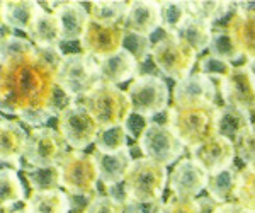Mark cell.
I'll list each match as a JSON object with an SVG mask.
<instances>
[{
	"label": "cell",
	"mask_w": 255,
	"mask_h": 213,
	"mask_svg": "<svg viewBox=\"0 0 255 213\" xmlns=\"http://www.w3.org/2000/svg\"><path fill=\"white\" fill-rule=\"evenodd\" d=\"M65 55L55 50H32L27 55L0 61V108L7 114L19 116L29 109L56 108L58 67Z\"/></svg>",
	"instance_id": "cell-1"
},
{
	"label": "cell",
	"mask_w": 255,
	"mask_h": 213,
	"mask_svg": "<svg viewBox=\"0 0 255 213\" xmlns=\"http://www.w3.org/2000/svg\"><path fill=\"white\" fill-rule=\"evenodd\" d=\"M220 106L216 102H194L167 109V125L175 132L186 149L201 145L216 135V120Z\"/></svg>",
	"instance_id": "cell-2"
},
{
	"label": "cell",
	"mask_w": 255,
	"mask_h": 213,
	"mask_svg": "<svg viewBox=\"0 0 255 213\" xmlns=\"http://www.w3.org/2000/svg\"><path fill=\"white\" fill-rule=\"evenodd\" d=\"M82 104L89 109L101 130H111L125 126L133 114V106L125 91L113 84L101 82L94 91L82 99Z\"/></svg>",
	"instance_id": "cell-3"
},
{
	"label": "cell",
	"mask_w": 255,
	"mask_h": 213,
	"mask_svg": "<svg viewBox=\"0 0 255 213\" xmlns=\"http://www.w3.org/2000/svg\"><path fill=\"white\" fill-rule=\"evenodd\" d=\"M56 82L72 102L84 99L102 82L99 60L87 53H68L58 67Z\"/></svg>",
	"instance_id": "cell-4"
},
{
	"label": "cell",
	"mask_w": 255,
	"mask_h": 213,
	"mask_svg": "<svg viewBox=\"0 0 255 213\" xmlns=\"http://www.w3.org/2000/svg\"><path fill=\"white\" fill-rule=\"evenodd\" d=\"M60 184L68 195L75 198H94L97 196L99 167L94 154L82 150H70L58 164Z\"/></svg>",
	"instance_id": "cell-5"
},
{
	"label": "cell",
	"mask_w": 255,
	"mask_h": 213,
	"mask_svg": "<svg viewBox=\"0 0 255 213\" xmlns=\"http://www.w3.org/2000/svg\"><path fill=\"white\" fill-rule=\"evenodd\" d=\"M126 198L151 203L162 200L168 184V171L162 164L146 157L134 159L125 179Z\"/></svg>",
	"instance_id": "cell-6"
},
{
	"label": "cell",
	"mask_w": 255,
	"mask_h": 213,
	"mask_svg": "<svg viewBox=\"0 0 255 213\" xmlns=\"http://www.w3.org/2000/svg\"><path fill=\"white\" fill-rule=\"evenodd\" d=\"M150 56L158 72L175 82L187 79L197 63V53L174 34H165L153 43Z\"/></svg>",
	"instance_id": "cell-7"
},
{
	"label": "cell",
	"mask_w": 255,
	"mask_h": 213,
	"mask_svg": "<svg viewBox=\"0 0 255 213\" xmlns=\"http://www.w3.org/2000/svg\"><path fill=\"white\" fill-rule=\"evenodd\" d=\"M126 94L133 106V114L146 120L158 116L170 108V89L165 80L153 73L138 75L133 82H129Z\"/></svg>",
	"instance_id": "cell-8"
},
{
	"label": "cell",
	"mask_w": 255,
	"mask_h": 213,
	"mask_svg": "<svg viewBox=\"0 0 255 213\" xmlns=\"http://www.w3.org/2000/svg\"><path fill=\"white\" fill-rule=\"evenodd\" d=\"M58 132L72 150H82L84 152L89 145L96 143L101 126L89 113L84 104L72 102L63 108L58 114Z\"/></svg>",
	"instance_id": "cell-9"
},
{
	"label": "cell",
	"mask_w": 255,
	"mask_h": 213,
	"mask_svg": "<svg viewBox=\"0 0 255 213\" xmlns=\"http://www.w3.org/2000/svg\"><path fill=\"white\" fill-rule=\"evenodd\" d=\"M138 147L143 157L162 164L165 167L179 161L186 149V145L180 142V138L167 123L157 121L148 123L146 130L138 140Z\"/></svg>",
	"instance_id": "cell-10"
},
{
	"label": "cell",
	"mask_w": 255,
	"mask_h": 213,
	"mask_svg": "<svg viewBox=\"0 0 255 213\" xmlns=\"http://www.w3.org/2000/svg\"><path fill=\"white\" fill-rule=\"evenodd\" d=\"M68 143L61 137V133L55 128L41 126L32 128L27 137V145L24 150V161L36 169L58 166L65 157Z\"/></svg>",
	"instance_id": "cell-11"
},
{
	"label": "cell",
	"mask_w": 255,
	"mask_h": 213,
	"mask_svg": "<svg viewBox=\"0 0 255 213\" xmlns=\"http://www.w3.org/2000/svg\"><path fill=\"white\" fill-rule=\"evenodd\" d=\"M220 96L225 106L242 109V111H255V73L249 65H237L233 70L218 82Z\"/></svg>",
	"instance_id": "cell-12"
},
{
	"label": "cell",
	"mask_w": 255,
	"mask_h": 213,
	"mask_svg": "<svg viewBox=\"0 0 255 213\" xmlns=\"http://www.w3.org/2000/svg\"><path fill=\"white\" fill-rule=\"evenodd\" d=\"M126 29L123 24H97L90 20L84 38L80 39L82 53L94 56L96 60H104L108 56L123 50Z\"/></svg>",
	"instance_id": "cell-13"
},
{
	"label": "cell",
	"mask_w": 255,
	"mask_h": 213,
	"mask_svg": "<svg viewBox=\"0 0 255 213\" xmlns=\"http://www.w3.org/2000/svg\"><path fill=\"white\" fill-rule=\"evenodd\" d=\"M209 174L191 157H184L174 166L168 176V188L174 198L196 200L206 190Z\"/></svg>",
	"instance_id": "cell-14"
},
{
	"label": "cell",
	"mask_w": 255,
	"mask_h": 213,
	"mask_svg": "<svg viewBox=\"0 0 255 213\" xmlns=\"http://www.w3.org/2000/svg\"><path fill=\"white\" fill-rule=\"evenodd\" d=\"M189 154L192 161L199 164L209 176L232 167L237 159L235 143L221 135H213L201 145L189 149Z\"/></svg>",
	"instance_id": "cell-15"
},
{
	"label": "cell",
	"mask_w": 255,
	"mask_h": 213,
	"mask_svg": "<svg viewBox=\"0 0 255 213\" xmlns=\"http://www.w3.org/2000/svg\"><path fill=\"white\" fill-rule=\"evenodd\" d=\"M218 84L201 72L191 73L187 79L175 82L172 89V104L184 106L194 102H216Z\"/></svg>",
	"instance_id": "cell-16"
},
{
	"label": "cell",
	"mask_w": 255,
	"mask_h": 213,
	"mask_svg": "<svg viewBox=\"0 0 255 213\" xmlns=\"http://www.w3.org/2000/svg\"><path fill=\"white\" fill-rule=\"evenodd\" d=\"M126 31L150 38L157 29H162V5L153 0H133L123 20Z\"/></svg>",
	"instance_id": "cell-17"
},
{
	"label": "cell",
	"mask_w": 255,
	"mask_h": 213,
	"mask_svg": "<svg viewBox=\"0 0 255 213\" xmlns=\"http://www.w3.org/2000/svg\"><path fill=\"white\" fill-rule=\"evenodd\" d=\"M27 137L29 133H26L20 123L2 116L0 120V161L3 166L15 171L24 169L20 166V159H24Z\"/></svg>",
	"instance_id": "cell-18"
},
{
	"label": "cell",
	"mask_w": 255,
	"mask_h": 213,
	"mask_svg": "<svg viewBox=\"0 0 255 213\" xmlns=\"http://www.w3.org/2000/svg\"><path fill=\"white\" fill-rule=\"evenodd\" d=\"M51 12L60 19L63 41H79L84 38L90 24L89 9L84 2H46Z\"/></svg>",
	"instance_id": "cell-19"
},
{
	"label": "cell",
	"mask_w": 255,
	"mask_h": 213,
	"mask_svg": "<svg viewBox=\"0 0 255 213\" xmlns=\"http://www.w3.org/2000/svg\"><path fill=\"white\" fill-rule=\"evenodd\" d=\"M46 7L43 2L32 0H3L0 3V22L9 26L10 29L29 32L32 24L39 17Z\"/></svg>",
	"instance_id": "cell-20"
},
{
	"label": "cell",
	"mask_w": 255,
	"mask_h": 213,
	"mask_svg": "<svg viewBox=\"0 0 255 213\" xmlns=\"http://www.w3.org/2000/svg\"><path fill=\"white\" fill-rule=\"evenodd\" d=\"M102 82L106 84L119 85L123 82H133L139 73V61L134 58L133 53L123 48L121 51L114 53L108 58L99 61Z\"/></svg>",
	"instance_id": "cell-21"
},
{
	"label": "cell",
	"mask_w": 255,
	"mask_h": 213,
	"mask_svg": "<svg viewBox=\"0 0 255 213\" xmlns=\"http://www.w3.org/2000/svg\"><path fill=\"white\" fill-rule=\"evenodd\" d=\"M94 157L97 161L99 167V178L101 183L106 188L119 186L125 183L126 174L133 164V155H131L129 147L125 150H119L114 154H104V152H94Z\"/></svg>",
	"instance_id": "cell-22"
},
{
	"label": "cell",
	"mask_w": 255,
	"mask_h": 213,
	"mask_svg": "<svg viewBox=\"0 0 255 213\" xmlns=\"http://www.w3.org/2000/svg\"><path fill=\"white\" fill-rule=\"evenodd\" d=\"M29 39L39 50H55L60 48L63 41V31H61L60 19L55 12H48V9L36 19L31 31L27 32Z\"/></svg>",
	"instance_id": "cell-23"
},
{
	"label": "cell",
	"mask_w": 255,
	"mask_h": 213,
	"mask_svg": "<svg viewBox=\"0 0 255 213\" xmlns=\"http://www.w3.org/2000/svg\"><path fill=\"white\" fill-rule=\"evenodd\" d=\"M252 125L254 123L250 113L232 108V106H220L216 120V135H221L235 143Z\"/></svg>",
	"instance_id": "cell-24"
},
{
	"label": "cell",
	"mask_w": 255,
	"mask_h": 213,
	"mask_svg": "<svg viewBox=\"0 0 255 213\" xmlns=\"http://www.w3.org/2000/svg\"><path fill=\"white\" fill-rule=\"evenodd\" d=\"M72 208L68 193L63 190L32 191L26 200V213H68Z\"/></svg>",
	"instance_id": "cell-25"
},
{
	"label": "cell",
	"mask_w": 255,
	"mask_h": 213,
	"mask_svg": "<svg viewBox=\"0 0 255 213\" xmlns=\"http://www.w3.org/2000/svg\"><path fill=\"white\" fill-rule=\"evenodd\" d=\"M226 29L233 34L245 58L255 60V14L245 15L232 12L226 22Z\"/></svg>",
	"instance_id": "cell-26"
},
{
	"label": "cell",
	"mask_w": 255,
	"mask_h": 213,
	"mask_svg": "<svg viewBox=\"0 0 255 213\" xmlns=\"http://www.w3.org/2000/svg\"><path fill=\"white\" fill-rule=\"evenodd\" d=\"M213 29H215L213 24L197 19L194 15H189L186 22L175 31L174 36L179 38L180 41H184L186 44H189L199 55L201 51L208 50L209 44H211Z\"/></svg>",
	"instance_id": "cell-27"
},
{
	"label": "cell",
	"mask_w": 255,
	"mask_h": 213,
	"mask_svg": "<svg viewBox=\"0 0 255 213\" xmlns=\"http://www.w3.org/2000/svg\"><path fill=\"white\" fill-rule=\"evenodd\" d=\"M238 173H240V171L232 166V167H228V169L221 171V173L209 176L208 186H206V193L209 198H211L213 202H216L218 205L230 203V200L235 198Z\"/></svg>",
	"instance_id": "cell-28"
},
{
	"label": "cell",
	"mask_w": 255,
	"mask_h": 213,
	"mask_svg": "<svg viewBox=\"0 0 255 213\" xmlns=\"http://www.w3.org/2000/svg\"><path fill=\"white\" fill-rule=\"evenodd\" d=\"M129 2L125 0H94L89 5L90 20L97 24H123Z\"/></svg>",
	"instance_id": "cell-29"
},
{
	"label": "cell",
	"mask_w": 255,
	"mask_h": 213,
	"mask_svg": "<svg viewBox=\"0 0 255 213\" xmlns=\"http://www.w3.org/2000/svg\"><path fill=\"white\" fill-rule=\"evenodd\" d=\"M209 55L215 56V58L226 61V63H232L240 58H245L244 53H242L240 46L237 44L233 34L226 27H215L213 29V38L211 44H209Z\"/></svg>",
	"instance_id": "cell-30"
},
{
	"label": "cell",
	"mask_w": 255,
	"mask_h": 213,
	"mask_svg": "<svg viewBox=\"0 0 255 213\" xmlns=\"http://www.w3.org/2000/svg\"><path fill=\"white\" fill-rule=\"evenodd\" d=\"M24 200L27 198L17 171L3 166L0 169V205H2V210H9L12 205L24 202Z\"/></svg>",
	"instance_id": "cell-31"
},
{
	"label": "cell",
	"mask_w": 255,
	"mask_h": 213,
	"mask_svg": "<svg viewBox=\"0 0 255 213\" xmlns=\"http://www.w3.org/2000/svg\"><path fill=\"white\" fill-rule=\"evenodd\" d=\"M189 14L194 17L206 20L209 24H215L223 17H228L233 12L232 2H223V0H213V2H187Z\"/></svg>",
	"instance_id": "cell-32"
},
{
	"label": "cell",
	"mask_w": 255,
	"mask_h": 213,
	"mask_svg": "<svg viewBox=\"0 0 255 213\" xmlns=\"http://www.w3.org/2000/svg\"><path fill=\"white\" fill-rule=\"evenodd\" d=\"M235 200L247 212L255 213V164L245 166L238 173Z\"/></svg>",
	"instance_id": "cell-33"
},
{
	"label": "cell",
	"mask_w": 255,
	"mask_h": 213,
	"mask_svg": "<svg viewBox=\"0 0 255 213\" xmlns=\"http://www.w3.org/2000/svg\"><path fill=\"white\" fill-rule=\"evenodd\" d=\"M162 5V31L165 34H175V31L186 22L189 17L187 2L180 0H170V2H160Z\"/></svg>",
	"instance_id": "cell-34"
},
{
	"label": "cell",
	"mask_w": 255,
	"mask_h": 213,
	"mask_svg": "<svg viewBox=\"0 0 255 213\" xmlns=\"http://www.w3.org/2000/svg\"><path fill=\"white\" fill-rule=\"evenodd\" d=\"M128 138H129V135H128L125 126H116V128L111 130H101L94 145H96L97 152L114 154L129 147L128 145Z\"/></svg>",
	"instance_id": "cell-35"
},
{
	"label": "cell",
	"mask_w": 255,
	"mask_h": 213,
	"mask_svg": "<svg viewBox=\"0 0 255 213\" xmlns=\"http://www.w3.org/2000/svg\"><path fill=\"white\" fill-rule=\"evenodd\" d=\"M26 178L29 181L32 191H49L60 190V171L58 166L44 167V169H36V167H24Z\"/></svg>",
	"instance_id": "cell-36"
},
{
	"label": "cell",
	"mask_w": 255,
	"mask_h": 213,
	"mask_svg": "<svg viewBox=\"0 0 255 213\" xmlns=\"http://www.w3.org/2000/svg\"><path fill=\"white\" fill-rule=\"evenodd\" d=\"M32 50H36V46L32 44V41L20 38V36H7L0 41V61L17 58V56L27 55Z\"/></svg>",
	"instance_id": "cell-37"
},
{
	"label": "cell",
	"mask_w": 255,
	"mask_h": 213,
	"mask_svg": "<svg viewBox=\"0 0 255 213\" xmlns=\"http://www.w3.org/2000/svg\"><path fill=\"white\" fill-rule=\"evenodd\" d=\"M123 48L128 50L129 53H133V56L136 58L139 63H143L148 55H151V48H153V43L150 41V38L146 36H139L136 32L126 31L125 32V44Z\"/></svg>",
	"instance_id": "cell-38"
},
{
	"label": "cell",
	"mask_w": 255,
	"mask_h": 213,
	"mask_svg": "<svg viewBox=\"0 0 255 213\" xmlns=\"http://www.w3.org/2000/svg\"><path fill=\"white\" fill-rule=\"evenodd\" d=\"M197 65H199V72L204 73V75H208L209 79H213L216 84L221 79H225V77L233 70V67H235V65L221 61L211 55H206V56H203V58H199Z\"/></svg>",
	"instance_id": "cell-39"
},
{
	"label": "cell",
	"mask_w": 255,
	"mask_h": 213,
	"mask_svg": "<svg viewBox=\"0 0 255 213\" xmlns=\"http://www.w3.org/2000/svg\"><path fill=\"white\" fill-rule=\"evenodd\" d=\"M82 213H125V205L109 195H97L89 200Z\"/></svg>",
	"instance_id": "cell-40"
},
{
	"label": "cell",
	"mask_w": 255,
	"mask_h": 213,
	"mask_svg": "<svg viewBox=\"0 0 255 213\" xmlns=\"http://www.w3.org/2000/svg\"><path fill=\"white\" fill-rule=\"evenodd\" d=\"M235 152L245 166L255 164V123L235 142Z\"/></svg>",
	"instance_id": "cell-41"
},
{
	"label": "cell",
	"mask_w": 255,
	"mask_h": 213,
	"mask_svg": "<svg viewBox=\"0 0 255 213\" xmlns=\"http://www.w3.org/2000/svg\"><path fill=\"white\" fill-rule=\"evenodd\" d=\"M53 116H58L51 109H29V111H22L19 114L20 123L32 126V128H41L44 123H48Z\"/></svg>",
	"instance_id": "cell-42"
},
{
	"label": "cell",
	"mask_w": 255,
	"mask_h": 213,
	"mask_svg": "<svg viewBox=\"0 0 255 213\" xmlns=\"http://www.w3.org/2000/svg\"><path fill=\"white\" fill-rule=\"evenodd\" d=\"M123 205H125V213H163V208H165V203L162 200L151 203H143L126 198Z\"/></svg>",
	"instance_id": "cell-43"
},
{
	"label": "cell",
	"mask_w": 255,
	"mask_h": 213,
	"mask_svg": "<svg viewBox=\"0 0 255 213\" xmlns=\"http://www.w3.org/2000/svg\"><path fill=\"white\" fill-rule=\"evenodd\" d=\"M163 213H201V207L196 200H179L172 196L165 203Z\"/></svg>",
	"instance_id": "cell-44"
},
{
	"label": "cell",
	"mask_w": 255,
	"mask_h": 213,
	"mask_svg": "<svg viewBox=\"0 0 255 213\" xmlns=\"http://www.w3.org/2000/svg\"><path fill=\"white\" fill-rule=\"evenodd\" d=\"M148 121L146 118H141V116H138V114H131V118L126 121V125H125V128H126V132L128 135H129V138H133V140H139V137H141V133L146 130V126H148Z\"/></svg>",
	"instance_id": "cell-45"
},
{
	"label": "cell",
	"mask_w": 255,
	"mask_h": 213,
	"mask_svg": "<svg viewBox=\"0 0 255 213\" xmlns=\"http://www.w3.org/2000/svg\"><path fill=\"white\" fill-rule=\"evenodd\" d=\"M215 213H250V212H247L238 202H230V203L218 205Z\"/></svg>",
	"instance_id": "cell-46"
},
{
	"label": "cell",
	"mask_w": 255,
	"mask_h": 213,
	"mask_svg": "<svg viewBox=\"0 0 255 213\" xmlns=\"http://www.w3.org/2000/svg\"><path fill=\"white\" fill-rule=\"evenodd\" d=\"M233 12L237 14H245V15H252L255 14V2H232Z\"/></svg>",
	"instance_id": "cell-47"
},
{
	"label": "cell",
	"mask_w": 255,
	"mask_h": 213,
	"mask_svg": "<svg viewBox=\"0 0 255 213\" xmlns=\"http://www.w3.org/2000/svg\"><path fill=\"white\" fill-rule=\"evenodd\" d=\"M247 65L252 68V72L255 73V60H247Z\"/></svg>",
	"instance_id": "cell-48"
},
{
	"label": "cell",
	"mask_w": 255,
	"mask_h": 213,
	"mask_svg": "<svg viewBox=\"0 0 255 213\" xmlns=\"http://www.w3.org/2000/svg\"><path fill=\"white\" fill-rule=\"evenodd\" d=\"M10 213H26V210L22 208V210H15V212H10Z\"/></svg>",
	"instance_id": "cell-49"
}]
</instances>
